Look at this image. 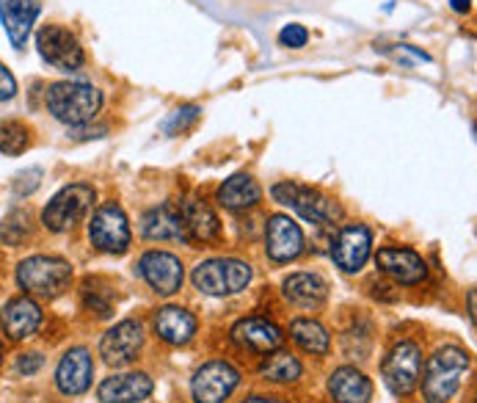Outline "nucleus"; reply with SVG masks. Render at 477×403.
<instances>
[{"mask_svg":"<svg viewBox=\"0 0 477 403\" xmlns=\"http://www.w3.org/2000/svg\"><path fill=\"white\" fill-rule=\"evenodd\" d=\"M15 94H17V81H15V75L9 73V66L0 64V103L12 100Z\"/></svg>","mask_w":477,"mask_h":403,"instance_id":"obj_35","label":"nucleus"},{"mask_svg":"<svg viewBox=\"0 0 477 403\" xmlns=\"http://www.w3.org/2000/svg\"><path fill=\"white\" fill-rule=\"evenodd\" d=\"M199 116H201L199 105H182L174 113H169V119L163 122V133H166V136H180V133L190 130L199 122Z\"/></svg>","mask_w":477,"mask_h":403,"instance_id":"obj_32","label":"nucleus"},{"mask_svg":"<svg viewBox=\"0 0 477 403\" xmlns=\"http://www.w3.org/2000/svg\"><path fill=\"white\" fill-rule=\"evenodd\" d=\"M375 262H378V268L386 277H392L400 285H420L428 277L425 260L417 251H412V249H400V246L378 249Z\"/></svg>","mask_w":477,"mask_h":403,"instance_id":"obj_14","label":"nucleus"},{"mask_svg":"<svg viewBox=\"0 0 477 403\" xmlns=\"http://www.w3.org/2000/svg\"><path fill=\"white\" fill-rule=\"evenodd\" d=\"M155 331L161 340L171 346H185L196 334V318L182 307H163L155 315Z\"/></svg>","mask_w":477,"mask_h":403,"instance_id":"obj_23","label":"nucleus"},{"mask_svg":"<svg viewBox=\"0 0 477 403\" xmlns=\"http://www.w3.org/2000/svg\"><path fill=\"white\" fill-rule=\"evenodd\" d=\"M290 334H293V340H296L304 351H309V354L323 357V354H328V349H331L328 331H326L317 320H312V318H298V320H293Z\"/></svg>","mask_w":477,"mask_h":403,"instance_id":"obj_27","label":"nucleus"},{"mask_svg":"<svg viewBox=\"0 0 477 403\" xmlns=\"http://www.w3.org/2000/svg\"><path fill=\"white\" fill-rule=\"evenodd\" d=\"M105 136V127H94V130H78L75 139H102Z\"/></svg>","mask_w":477,"mask_h":403,"instance_id":"obj_37","label":"nucleus"},{"mask_svg":"<svg viewBox=\"0 0 477 403\" xmlns=\"http://www.w3.org/2000/svg\"><path fill=\"white\" fill-rule=\"evenodd\" d=\"M28 213L25 211H12L4 221H0V241L6 246H20L28 235Z\"/></svg>","mask_w":477,"mask_h":403,"instance_id":"obj_31","label":"nucleus"},{"mask_svg":"<svg viewBox=\"0 0 477 403\" xmlns=\"http://www.w3.org/2000/svg\"><path fill=\"white\" fill-rule=\"evenodd\" d=\"M259 199H262V191L251 174H235L219 188V202L227 211H235V213L254 208Z\"/></svg>","mask_w":477,"mask_h":403,"instance_id":"obj_25","label":"nucleus"},{"mask_svg":"<svg viewBox=\"0 0 477 403\" xmlns=\"http://www.w3.org/2000/svg\"><path fill=\"white\" fill-rule=\"evenodd\" d=\"M47 100V111L70 127H81L86 122H92L100 108H102V94L89 86V84H78V81H61L53 84L44 94Z\"/></svg>","mask_w":477,"mask_h":403,"instance_id":"obj_1","label":"nucleus"},{"mask_svg":"<svg viewBox=\"0 0 477 403\" xmlns=\"http://www.w3.org/2000/svg\"><path fill=\"white\" fill-rule=\"evenodd\" d=\"M31 144V130L23 122H0V152L23 155Z\"/></svg>","mask_w":477,"mask_h":403,"instance_id":"obj_30","label":"nucleus"},{"mask_svg":"<svg viewBox=\"0 0 477 403\" xmlns=\"http://www.w3.org/2000/svg\"><path fill=\"white\" fill-rule=\"evenodd\" d=\"M370 246H373L370 230L365 224H348L336 232L331 243V260L336 262V268H343L346 274H356L362 271V265L370 257Z\"/></svg>","mask_w":477,"mask_h":403,"instance_id":"obj_12","label":"nucleus"},{"mask_svg":"<svg viewBox=\"0 0 477 403\" xmlns=\"http://www.w3.org/2000/svg\"><path fill=\"white\" fill-rule=\"evenodd\" d=\"M238 381H240V376L229 362L213 359L196 370L190 392H193L196 403H224L235 392Z\"/></svg>","mask_w":477,"mask_h":403,"instance_id":"obj_11","label":"nucleus"},{"mask_svg":"<svg viewBox=\"0 0 477 403\" xmlns=\"http://www.w3.org/2000/svg\"><path fill=\"white\" fill-rule=\"evenodd\" d=\"M141 232L147 241H188L180 211L174 205H161L141 219Z\"/></svg>","mask_w":477,"mask_h":403,"instance_id":"obj_24","label":"nucleus"},{"mask_svg":"<svg viewBox=\"0 0 477 403\" xmlns=\"http://www.w3.org/2000/svg\"><path fill=\"white\" fill-rule=\"evenodd\" d=\"M251 282V265L232 257H216L193 268L196 290L208 296H232Z\"/></svg>","mask_w":477,"mask_h":403,"instance_id":"obj_5","label":"nucleus"},{"mask_svg":"<svg viewBox=\"0 0 477 403\" xmlns=\"http://www.w3.org/2000/svg\"><path fill=\"white\" fill-rule=\"evenodd\" d=\"M139 271L158 296H174L182 288V262L169 251H147L139 262Z\"/></svg>","mask_w":477,"mask_h":403,"instance_id":"obj_13","label":"nucleus"},{"mask_svg":"<svg viewBox=\"0 0 477 403\" xmlns=\"http://www.w3.org/2000/svg\"><path fill=\"white\" fill-rule=\"evenodd\" d=\"M81 296H83L86 310H92L97 318H108V315L113 312L116 296H113V288H111L105 280H97V277H94V280H86Z\"/></svg>","mask_w":477,"mask_h":403,"instance_id":"obj_29","label":"nucleus"},{"mask_svg":"<svg viewBox=\"0 0 477 403\" xmlns=\"http://www.w3.org/2000/svg\"><path fill=\"white\" fill-rule=\"evenodd\" d=\"M285 296L296 307H317L326 301L328 288L317 274H293L285 280Z\"/></svg>","mask_w":477,"mask_h":403,"instance_id":"obj_26","label":"nucleus"},{"mask_svg":"<svg viewBox=\"0 0 477 403\" xmlns=\"http://www.w3.org/2000/svg\"><path fill=\"white\" fill-rule=\"evenodd\" d=\"M89 241L100 251L124 254L130 246V224H127L124 211L119 205H113V202L97 208V213L92 216V224H89Z\"/></svg>","mask_w":477,"mask_h":403,"instance_id":"obj_9","label":"nucleus"},{"mask_svg":"<svg viewBox=\"0 0 477 403\" xmlns=\"http://www.w3.org/2000/svg\"><path fill=\"white\" fill-rule=\"evenodd\" d=\"M243 403H282V400H277V398H248Z\"/></svg>","mask_w":477,"mask_h":403,"instance_id":"obj_39","label":"nucleus"},{"mask_svg":"<svg viewBox=\"0 0 477 403\" xmlns=\"http://www.w3.org/2000/svg\"><path fill=\"white\" fill-rule=\"evenodd\" d=\"M469 373V354L455 349V346H447V349H439L431 359H428V368H425V378H423V395L428 403H447L463 376Z\"/></svg>","mask_w":477,"mask_h":403,"instance_id":"obj_2","label":"nucleus"},{"mask_svg":"<svg viewBox=\"0 0 477 403\" xmlns=\"http://www.w3.org/2000/svg\"><path fill=\"white\" fill-rule=\"evenodd\" d=\"M92 205H94V188L86 182H73L50 199V205L42 213V224L50 232H66L92 211Z\"/></svg>","mask_w":477,"mask_h":403,"instance_id":"obj_6","label":"nucleus"},{"mask_svg":"<svg viewBox=\"0 0 477 403\" xmlns=\"http://www.w3.org/2000/svg\"><path fill=\"white\" fill-rule=\"evenodd\" d=\"M268 381H274V384H285V381H296L301 376V362L287 354V351H270L268 359L262 362V370H259Z\"/></svg>","mask_w":477,"mask_h":403,"instance_id":"obj_28","label":"nucleus"},{"mask_svg":"<svg viewBox=\"0 0 477 403\" xmlns=\"http://www.w3.org/2000/svg\"><path fill=\"white\" fill-rule=\"evenodd\" d=\"M274 199L279 205H287L293 208L301 219L307 221H315V224H334L343 219V208L336 205L331 196H326L323 191L317 188H309V185H301V182H277L270 188Z\"/></svg>","mask_w":477,"mask_h":403,"instance_id":"obj_4","label":"nucleus"},{"mask_svg":"<svg viewBox=\"0 0 477 403\" xmlns=\"http://www.w3.org/2000/svg\"><path fill=\"white\" fill-rule=\"evenodd\" d=\"M42 185V169H28L15 177V193L17 196H31Z\"/></svg>","mask_w":477,"mask_h":403,"instance_id":"obj_34","label":"nucleus"},{"mask_svg":"<svg viewBox=\"0 0 477 403\" xmlns=\"http://www.w3.org/2000/svg\"><path fill=\"white\" fill-rule=\"evenodd\" d=\"M450 6H453V12H458V15H466V12L472 9V0H450Z\"/></svg>","mask_w":477,"mask_h":403,"instance_id":"obj_38","label":"nucleus"},{"mask_svg":"<svg viewBox=\"0 0 477 403\" xmlns=\"http://www.w3.org/2000/svg\"><path fill=\"white\" fill-rule=\"evenodd\" d=\"M232 340L238 349L248 351V354H270L282 349V331L268 323L265 318H243L235 323L232 329Z\"/></svg>","mask_w":477,"mask_h":403,"instance_id":"obj_17","label":"nucleus"},{"mask_svg":"<svg viewBox=\"0 0 477 403\" xmlns=\"http://www.w3.org/2000/svg\"><path fill=\"white\" fill-rule=\"evenodd\" d=\"M94 376V362L86 349H73L66 351L55 368V387L63 395H81L92 387Z\"/></svg>","mask_w":477,"mask_h":403,"instance_id":"obj_18","label":"nucleus"},{"mask_svg":"<svg viewBox=\"0 0 477 403\" xmlns=\"http://www.w3.org/2000/svg\"><path fill=\"white\" fill-rule=\"evenodd\" d=\"M265 249L274 262H290L304 251V232L290 216H270L265 230Z\"/></svg>","mask_w":477,"mask_h":403,"instance_id":"obj_16","label":"nucleus"},{"mask_svg":"<svg viewBox=\"0 0 477 403\" xmlns=\"http://www.w3.org/2000/svg\"><path fill=\"white\" fill-rule=\"evenodd\" d=\"M152 389L155 384L147 373H122V376L105 378L97 389V398L102 403H139L150 398Z\"/></svg>","mask_w":477,"mask_h":403,"instance_id":"obj_21","label":"nucleus"},{"mask_svg":"<svg viewBox=\"0 0 477 403\" xmlns=\"http://www.w3.org/2000/svg\"><path fill=\"white\" fill-rule=\"evenodd\" d=\"M0 362H4V340H0Z\"/></svg>","mask_w":477,"mask_h":403,"instance_id":"obj_40","label":"nucleus"},{"mask_svg":"<svg viewBox=\"0 0 477 403\" xmlns=\"http://www.w3.org/2000/svg\"><path fill=\"white\" fill-rule=\"evenodd\" d=\"M420 368H423L420 346L412 340H403L381 362V376L394 395H412L420 381Z\"/></svg>","mask_w":477,"mask_h":403,"instance_id":"obj_8","label":"nucleus"},{"mask_svg":"<svg viewBox=\"0 0 477 403\" xmlns=\"http://www.w3.org/2000/svg\"><path fill=\"white\" fill-rule=\"evenodd\" d=\"M328 392L336 403H370L373 381L356 368H339L328 378Z\"/></svg>","mask_w":477,"mask_h":403,"instance_id":"obj_22","label":"nucleus"},{"mask_svg":"<svg viewBox=\"0 0 477 403\" xmlns=\"http://www.w3.org/2000/svg\"><path fill=\"white\" fill-rule=\"evenodd\" d=\"M144 346V329L139 320H122L108 329L100 340V357L111 368H124L141 354Z\"/></svg>","mask_w":477,"mask_h":403,"instance_id":"obj_10","label":"nucleus"},{"mask_svg":"<svg viewBox=\"0 0 477 403\" xmlns=\"http://www.w3.org/2000/svg\"><path fill=\"white\" fill-rule=\"evenodd\" d=\"M42 323V310L34 299L20 296L12 299L4 310H0V329L9 340H25L39 329Z\"/></svg>","mask_w":477,"mask_h":403,"instance_id":"obj_19","label":"nucleus"},{"mask_svg":"<svg viewBox=\"0 0 477 403\" xmlns=\"http://www.w3.org/2000/svg\"><path fill=\"white\" fill-rule=\"evenodd\" d=\"M17 282L25 293L42 296V299H55L61 296L73 282V265L61 257H28L17 268Z\"/></svg>","mask_w":477,"mask_h":403,"instance_id":"obj_3","label":"nucleus"},{"mask_svg":"<svg viewBox=\"0 0 477 403\" xmlns=\"http://www.w3.org/2000/svg\"><path fill=\"white\" fill-rule=\"evenodd\" d=\"M307 42H309V31H307L304 25H298V23L285 25L282 34H279V44H282V47H293V50H298V47H304Z\"/></svg>","mask_w":477,"mask_h":403,"instance_id":"obj_33","label":"nucleus"},{"mask_svg":"<svg viewBox=\"0 0 477 403\" xmlns=\"http://www.w3.org/2000/svg\"><path fill=\"white\" fill-rule=\"evenodd\" d=\"M44 365V357L42 354H23V357H17V373L20 376H34L39 368Z\"/></svg>","mask_w":477,"mask_h":403,"instance_id":"obj_36","label":"nucleus"},{"mask_svg":"<svg viewBox=\"0 0 477 403\" xmlns=\"http://www.w3.org/2000/svg\"><path fill=\"white\" fill-rule=\"evenodd\" d=\"M36 17H39L36 0H0V23H4L15 50L25 47Z\"/></svg>","mask_w":477,"mask_h":403,"instance_id":"obj_20","label":"nucleus"},{"mask_svg":"<svg viewBox=\"0 0 477 403\" xmlns=\"http://www.w3.org/2000/svg\"><path fill=\"white\" fill-rule=\"evenodd\" d=\"M36 47L47 64H53L55 70H63V73H78L86 64V53L78 36L61 25H42L36 34Z\"/></svg>","mask_w":477,"mask_h":403,"instance_id":"obj_7","label":"nucleus"},{"mask_svg":"<svg viewBox=\"0 0 477 403\" xmlns=\"http://www.w3.org/2000/svg\"><path fill=\"white\" fill-rule=\"evenodd\" d=\"M177 211H180V219H182L188 241L210 243V241L221 238V221H219V216L213 213V208L204 199L188 196V199L180 202Z\"/></svg>","mask_w":477,"mask_h":403,"instance_id":"obj_15","label":"nucleus"}]
</instances>
